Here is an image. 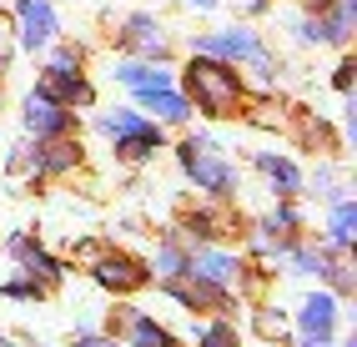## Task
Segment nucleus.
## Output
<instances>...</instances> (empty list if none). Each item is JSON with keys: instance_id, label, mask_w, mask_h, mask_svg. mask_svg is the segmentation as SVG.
Segmentation results:
<instances>
[{"instance_id": "nucleus-1", "label": "nucleus", "mask_w": 357, "mask_h": 347, "mask_svg": "<svg viewBox=\"0 0 357 347\" xmlns=\"http://www.w3.org/2000/svg\"><path fill=\"white\" fill-rule=\"evenodd\" d=\"M176 91L192 101L197 116L206 121H236L247 111V86H242V71L227 61H206V56H186L181 76H176Z\"/></svg>"}, {"instance_id": "nucleus-2", "label": "nucleus", "mask_w": 357, "mask_h": 347, "mask_svg": "<svg viewBox=\"0 0 357 347\" xmlns=\"http://www.w3.org/2000/svg\"><path fill=\"white\" fill-rule=\"evenodd\" d=\"M172 151H176L181 176L192 181L206 201H236V192H242V171H236V161L211 141V136L192 131V136H181Z\"/></svg>"}, {"instance_id": "nucleus-3", "label": "nucleus", "mask_w": 357, "mask_h": 347, "mask_svg": "<svg viewBox=\"0 0 357 347\" xmlns=\"http://www.w3.org/2000/svg\"><path fill=\"white\" fill-rule=\"evenodd\" d=\"M6 167L31 176V181H61V176H76L86 167V146L76 136H56V141H26V146H10Z\"/></svg>"}, {"instance_id": "nucleus-4", "label": "nucleus", "mask_w": 357, "mask_h": 347, "mask_svg": "<svg viewBox=\"0 0 357 347\" xmlns=\"http://www.w3.org/2000/svg\"><path fill=\"white\" fill-rule=\"evenodd\" d=\"M186 51L206 56V61H227V65L242 71L247 61H257L261 51H267V40H261V31L252 26V20H231V26H217V31H197L192 40H186Z\"/></svg>"}, {"instance_id": "nucleus-5", "label": "nucleus", "mask_w": 357, "mask_h": 347, "mask_svg": "<svg viewBox=\"0 0 357 347\" xmlns=\"http://www.w3.org/2000/svg\"><path fill=\"white\" fill-rule=\"evenodd\" d=\"M116 51L131 56V61H161V65H172L176 40H172V26H166L161 15L131 10V15H121V26H116Z\"/></svg>"}, {"instance_id": "nucleus-6", "label": "nucleus", "mask_w": 357, "mask_h": 347, "mask_svg": "<svg viewBox=\"0 0 357 347\" xmlns=\"http://www.w3.org/2000/svg\"><path fill=\"white\" fill-rule=\"evenodd\" d=\"M86 277H91L101 292H111V297H131V292H141V287H151V267L141 262L136 252L111 247V242L86 262Z\"/></svg>"}, {"instance_id": "nucleus-7", "label": "nucleus", "mask_w": 357, "mask_h": 347, "mask_svg": "<svg viewBox=\"0 0 357 347\" xmlns=\"http://www.w3.org/2000/svg\"><path fill=\"white\" fill-rule=\"evenodd\" d=\"M10 26H15V51L40 56L45 45L61 40V10L56 0H10Z\"/></svg>"}, {"instance_id": "nucleus-8", "label": "nucleus", "mask_w": 357, "mask_h": 347, "mask_svg": "<svg viewBox=\"0 0 357 347\" xmlns=\"http://www.w3.org/2000/svg\"><path fill=\"white\" fill-rule=\"evenodd\" d=\"M20 131L26 141H56V136H76V111H66L61 101H51L45 91H26L20 96Z\"/></svg>"}, {"instance_id": "nucleus-9", "label": "nucleus", "mask_w": 357, "mask_h": 347, "mask_svg": "<svg viewBox=\"0 0 357 347\" xmlns=\"http://www.w3.org/2000/svg\"><path fill=\"white\" fill-rule=\"evenodd\" d=\"M6 257L15 262V272H31L36 282H45L51 292L66 282V262L56 257V252H45V242L31 237V231H10L6 237Z\"/></svg>"}, {"instance_id": "nucleus-10", "label": "nucleus", "mask_w": 357, "mask_h": 347, "mask_svg": "<svg viewBox=\"0 0 357 347\" xmlns=\"http://www.w3.org/2000/svg\"><path fill=\"white\" fill-rule=\"evenodd\" d=\"M111 337L121 347H186L166 322H156L151 312H141V307H116L111 312Z\"/></svg>"}, {"instance_id": "nucleus-11", "label": "nucleus", "mask_w": 357, "mask_h": 347, "mask_svg": "<svg viewBox=\"0 0 357 347\" xmlns=\"http://www.w3.org/2000/svg\"><path fill=\"white\" fill-rule=\"evenodd\" d=\"M161 292L172 297L176 307H186V312H217V317H227V312L236 307V292H227V287H211V282H202V277H192V272L166 277V282H161Z\"/></svg>"}, {"instance_id": "nucleus-12", "label": "nucleus", "mask_w": 357, "mask_h": 347, "mask_svg": "<svg viewBox=\"0 0 357 347\" xmlns=\"http://www.w3.org/2000/svg\"><path fill=\"white\" fill-rule=\"evenodd\" d=\"M181 237L192 242V247H217V242H227V237H236V217L227 212V201H206V206H192V212L181 217Z\"/></svg>"}, {"instance_id": "nucleus-13", "label": "nucleus", "mask_w": 357, "mask_h": 347, "mask_svg": "<svg viewBox=\"0 0 357 347\" xmlns=\"http://www.w3.org/2000/svg\"><path fill=\"white\" fill-rule=\"evenodd\" d=\"M242 257H236L231 247H192V257H186V272L192 277H202V282H211V287H227V292H236V282H242Z\"/></svg>"}, {"instance_id": "nucleus-14", "label": "nucleus", "mask_w": 357, "mask_h": 347, "mask_svg": "<svg viewBox=\"0 0 357 347\" xmlns=\"http://www.w3.org/2000/svg\"><path fill=\"white\" fill-rule=\"evenodd\" d=\"M111 81L126 91V96H151V91H166V86H176V71L172 65H161V61H131V56H121L111 65Z\"/></svg>"}, {"instance_id": "nucleus-15", "label": "nucleus", "mask_w": 357, "mask_h": 347, "mask_svg": "<svg viewBox=\"0 0 357 347\" xmlns=\"http://www.w3.org/2000/svg\"><path fill=\"white\" fill-rule=\"evenodd\" d=\"M252 167L261 171V181H267V192L277 201H297L302 187H307V171L297 167L287 151H252Z\"/></svg>"}, {"instance_id": "nucleus-16", "label": "nucleus", "mask_w": 357, "mask_h": 347, "mask_svg": "<svg viewBox=\"0 0 357 347\" xmlns=\"http://www.w3.org/2000/svg\"><path fill=\"white\" fill-rule=\"evenodd\" d=\"M342 327V297H332L322 282L302 297V307H297V332L307 337H337Z\"/></svg>"}, {"instance_id": "nucleus-17", "label": "nucleus", "mask_w": 357, "mask_h": 347, "mask_svg": "<svg viewBox=\"0 0 357 347\" xmlns=\"http://www.w3.org/2000/svg\"><path fill=\"white\" fill-rule=\"evenodd\" d=\"M36 91H45V96L61 101L66 111H91V106H96V81H91L86 71H70V76L40 71L36 76Z\"/></svg>"}, {"instance_id": "nucleus-18", "label": "nucleus", "mask_w": 357, "mask_h": 347, "mask_svg": "<svg viewBox=\"0 0 357 347\" xmlns=\"http://www.w3.org/2000/svg\"><path fill=\"white\" fill-rule=\"evenodd\" d=\"M357 242V201L342 192L337 201H327V226H322V247L337 252V257H347Z\"/></svg>"}, {"instance_id": "nucleus-19", "label": "nucleus", "mask_w": 357, "mask_h": 347, "mask_svg": "<svg viewBox=\"0 0 357 347\" xmlns=\"http://www.w3.org/2000/svg\"><path fill=\"white\" fill-rule=\"evenodd\" d=\"M136 106H141V116H151V121H156V126H166V131H176V126H186V121L197 116V111H192V101H186L176 86L151 91V96H141Z\"/></svg>"}, {"instance_id": "nucleus-20", "label": "nucleus", "mask_w": 357, "mask_h": 347, "mask_svg": "<svg viewBox=\"0 0 357 347\" xmlns=\"http://www.w3.org/2000/svg\"><path fill=\"white\" fill-rule=\"evenodd\" d=\"M156 151H166V126H146V131H136L126 136V141H116L111 156H116V167H146V161H156Z\"/></svg>"}, {"instance_id": "nucleus-21", "label": "nucleus", "mask_w": 357, "mask_h": 347, "mask_svg": "<svg viewBox=\"0 0 357 347\" xmlns=\"http://www.w3.org/2000/svg\"><path fill=\"white\" fill-rule=\"evenodd\" d=\"M146 126H151V116H141V106H111V111H96V131H101L106 146L126 141V136L146 131Z\"/></svg>"}, {"instance_id": "nucleus-22", "label": "nucleus", "mask_w": 357, "mask_h": 347, "mask_svg": "<svg viewBox=\"0 0 357 347\" xmlns=\"http://www.w3.org/2000/svg\"><path fill=\"white\" fill-rule=\"evenodd\" d=\"M186 257H192V242L181 237V231H161V242H156V257L146 262L156 282H166V277H181L186 272Z\"/></svg>"}, {"instance_id": "nucleus-23", "label": "nucleus", "mask_w": 357, "mask_h": 347, "mask_svg": "<svg viewBox=\"0 0 357 347\" xmlns=\"http://www.w3.org/2000/svg\"><path fill=\"white\" fill-rule=\"evenodd\" d=\"M332 257H337V252H327L322 242H302V237H297V242L287 247V257H282V262H287L292 277H317V282H322V272H327Z\"/></svg>"}, {"instance_id": "nucleus-24", "label": "nucleus", "mask_w": 357, "mask_h": 347, "mask_svg": "<svg viewBox=\"0 0 357 347\" xmlns=\"http://www.w3.org/2000/svg\"><path fill=\"white\" fill-rule=\"evenodd\" d=\"M317 20H322V31H327V45L347 51V40H352V26H357V0H332V6H327Z\"/></svg>"}, {"instance_id": "nucleus-25", "label": "nucleus", "mask_w": 357, "mask_h": 347, "mask_svg": "<svg viewBox=\"0 0 357 347\" xmlns=\"http://www.w3.org/2000/svg\"><path fill=\"white\" fill-rule=\"evenodd\" d=\"M261 231H272V237L282 242H297L302 237V212H297V201H272V212L257 222Z\"/></svg>"}, {"instance_id": "nucleus-26", "label": "nucleus", "mask_w": 357, "mask_h": 347, "mask_svg": "<svg viewBox=\"0 0 357 347\" xmlns=\"http://www.w3.org/2000/svg\"><path fill=\"white\" fill-rule=\"evenodd\" d=\"M252 327H257V337H267V342H287L292 337V317L282 307H272V302H261V307H252Z\"/></svg>"}, {"instance_id": "nucleus-27", "label": "nucleus", "mask_w": 357, "mask_h": 347, "mask_svg": "<svg viewBox=\"0 0 357 347\" xmlns=\"http://www.w3.org/2000/svg\"><path fill=\"white\" fill-rule=\"evenodd\" d=\"M197 347H242V332H236L231 317H211V322H197Z\"/></svg>"}, {"instance_id": "nucleus-28", "label": "nucleus", "mask_w": 357, "mask_h": 347, "mask_svg": "<svg viewBox=\"0 0 357 347\" xmlns=\"http://www.w3.org/2000/svg\"><path fill=\"white\" fill-rule=\"evenodd\" d=\"M45 292H51V287L36 282L31 272H15V277H6V282H0V297H10V302H40Z\"/></svg>"}, {"instance_id": "nucleus-29", "label": "nucleus", "mask_w": 357, "mask_h": 347, "mask_svg": "<svg viewBox=\"0 0 357 347\" xmlns=\"http://www.w3.org/2000/svg\"><path fill=\"white\" fill-rule=\"evenodd\" d=\"M322 287H327L332 297H352V287H357L352 262H347V257H332V262H327V272H322Z\"/></svg>"}, {"instance_id": "nucleus-30", "label": "nucleus", "mask_w": 357, "mask_h": 347, "mask_svg": "<svg viewBox=\"0 0 357 347\" xmlns=\"http://www.w3.org/2000/svg\"><path fill=\"white\" fill-rule=\"evenodd\" d=\"M297 136H302V146H312V151H332V131L312 111H297Z\"/></svg>"}, {"instance_id": "nucleus-31", "label": "nucleus", "mask_w": 357, "mask_h": 347, "mask_svg": "<svg viewBox=\"0 0 357 347\" xmlns=\"http://www.w3.org/2000/svg\"><path fill=\"white\" fill-rule=\"evenodd\" d=\"M312 192L322 196V201H337L347 187H342V171L332 167V161H317V171H312Z\"/></svg>"}, {"instance_id": "nucleus-32", "label": "nucleus", "mask_w": 357, "mask_h": 347, "mask_svg": "<svg viewBox=\"0 0 357 347\" xmlns=\"http://www.w3.org/2000/svg\"><path fill=\"white\" fill-rule=\"evenodd\" d=\"M287 31H292V40H297V45H327V31H322V20H317V15H307V10L287 20Z\"/></svg>"}, {"instance_id": "nucleus-33", "label": "nucleus", "mask_w": 357, "mask_h": 347, "mask_svg": "<svg viewBox=\"0 0 357 347\" xmlns=\"http://www.w3.org/2000/svg\"><path fill=\"white\" fill-rule=\"evenodd\" d=\"M15 61V26H10V10H0V76L10 71Z\"/></svg>"}, {"instance_id": "nucleus-34", "label": "nucleus", "mask_w": 357, "mask_h": 347, "mask_svg": "<svg viewBox=\"0 0 357 347\" xmlns=\"http://www.w3.org/2000/svg\"><path fill=\"white\" fill-rule=\"evenodd\" d=\"M332 86H337V96H352V56H342L332 65Z\"/></svg>"}, {"instance_id": "nucleus-35", "label": "nucleus", "mask_w": 357, "mask_h": 347, "mask_svg": "<svg viewBox=\"0 0 357 347\" xmlns=\"http://www.w3.org/2000/svg\"><path fill=\"white\" fill-rule=\"evenodd\" d=\"M101 247H106V242H96V237H81V242H70V257H76V262L86 267V262H91V257H96V252H101Z\"/></svg>"}, {"instance_id": "nucleus-36", "label": "nucleus", "mask_w": 357, "mask_h": 347, "mask_svg": "<svg viewBox=\"0 0 357 347\" xmlns=\"http://www.w3.org/2000/svg\"><path fill=\"white\" fill-rule=\"evenodd\" d=\"M70 347H121V342H116L111 332H76V342H70Z\"/></svg>"}, {"instance_id": "nucleus-37", "label": "nucleus", "mask_w": 357, "mask_h": 347, "mask_svg": "<svg viewBox=\"0 0 357 347\" xmlns=\"http://www.w3.org/2000/svg\"><path fill=\"white\" fill-rule=\"evenodd\" d=\"M272 6H277V0H236V10H242L247 20H257V15H267Z\"/></svg>"}, {"instance_id": "nucleus-38", "label": "nucleus", "mask_w": 357, "mask_h": 347, "mask_svg": "<svg viewBox=\"0 0 357 347\" xmlns=\"http://www.w3.org/2000/svg\"><path fill=\"white\" fill-rule=\"evenodd\" d=\"M292 347H337V337H307V332H297Z\"/></svg>"}, {"instance_id": "nucleus-39", "label": "nucleus", "mask_w": 357, "mask_h": 347, "mask_svg": "<svg viewBox=\"0 0 357 347\" xmlns=\"http://www.w3.org/2000/svg\"><path fill=\"white\" fill-rule=\"evenodd\" d=\"M181 6H186V10H217L222 0H181Z\"/></svg>"}, {"instance_id": "nucleus-40", "label": "nucleus", "mask_w": 357, "mask_h": 347, "mask_svg": "<svg viewBox=\"0 0 357 347\" xmlns=\"http://www.w3.org/2000/svg\"><path fill=\"white\" fill-rule=\"evenodd\" d=\"M0 347H20V342H15V337H6V332H0Z\"/></svg>"}]
</instances>
